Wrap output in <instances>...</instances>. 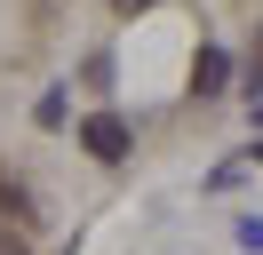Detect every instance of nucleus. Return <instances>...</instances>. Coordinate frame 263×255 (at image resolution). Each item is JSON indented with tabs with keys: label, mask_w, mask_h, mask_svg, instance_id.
<instances>
[{
	"label": "nucleus",
	"mask_w": 263,
	"mask_h": 255,
	"mask_svg": "<svg viewBox=\"0 0 263 255\" xmlns=\"http://www.w3.org/2000/svg\"><path fill=\"white\" fill-rule=\"evenodd\" d=\"M80 143L96 159H128V120H120V112H96V120L80 128Z\"/></svg>",
	"instance_id": "obj_1"
},
{
	"label": "nucleus",
	"mask_w": 263,
	"mask_h": 255,
	"mask_svg": "<svg viewBox=\"0 0 263 255\" xmlns=\"http://www.w3.org/2000/svg\"><path fill=\"white\" fill-rule=\"evenodd\" d=\"M223 80H231V56H223V48H199V64H192V88H199V96H215Z\"/></svg>",
	"instance_id": "obj_2"
},
{
	"label": "nucleus",
	"mask_w": 263,
	"mask_h": 255,
	"mask_svg": "<svg viewBox=\"0 0 263 255\" xmlns=\"http://www.w3.org/2000/svg\"><path fill=\"white\" fill-rule=\"evenodd\" d=\"M0 255H32V247H24V239H8V231H0Z\"/></svg>",
	"instance_id": "obj_3"
},
{
	"label": "nucleus",
	"mask_w": 263,
	"mask_h": 255,
	"mask_svg": "<svg viewBox=\"0 0 263 255\" xmlns=\"http://www.w3.org/2000/svg\"><path fill=\"white\" fill-rule=\"evenodd\" d=\"M112 8H120V16H136V8H152V0H112Z\"/></svg>",
	"instance_id": "obj_4"
}]
</instances>
